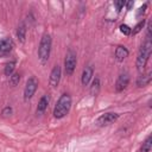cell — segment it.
I'll return each mask as SVG.
<instances>
[{
    "mask_svg": "<svg viewBox=\"0 0 152 152\" xmlns=\"http://www.w3.org/2000/svg\"><path fill=\"white\" fill-rule=\"evenodd\" d=\"M71 108V96L66 93L62 94L56 102V106L53 108V116L56 119H62L64 118Z\"/></svg>",
    "mask_w": 152,
    "mask_h": 152,
    "instance_id": "cell-2",
    "label": "cell"
},
{
    "mask_svg": "<svg viewBox=\"0 0 152 152\" xmlns=\"http://www.w3.org/2000/svg\"><path fill=\"white\" fill-rule=\"evenodd\" d=\"M128 53H129V52H128L127 48L124 46V45H119V46H116V49H115V58H116L118 62H122L125 58H127Z\"/></svg>",
    "mask_w": 152,
    "mask_h": 152,
    "instance_id": "cell-12",
    "label": "cell"
},
{
    "mask_svg": "<svg viewBox=\"0 0 152 152\" xmlns=\"http://www.w3.org/2000/svg\"><path fill=\"white\" fill-rule=\"evenodd\" d=\"M12 113H13V109H12V107H10V106H6V107H5V108L1 110V115H2L4 118L10 116Z\"/></svg>",
    "mask_w": 152,
    "mask_h": 152,
    "instance_id": "cell-22",
    "label": "cell"
},
{
    "mask_svg": "<svg viewBox=\"0 0 152 152\" xmlns=\"http://www.w3.org/2000/svg\"><path fill=\"white\" fill-rule=\"evenodd\" d=\"M51 45H52V39L49 33H44L42 36L39 46H38V58L42 64H45L49 61L50 52H51Z\"/></svg>",
    "mask_w": 152,
    "mask_h": 152,
    "instance_id": "cell-3",
    "label": "cell"
},
{
    "mask_svg": "<svg viewBox=\"0 0 152 152\" xmlns=\"http://www.w3.org/2000/svg\"><path fill=\"white\" fill-rule=\"evenodd\" d=\"M144 26H145V19H141V20H140V21H138V23H137V25L132 28L131 34H137V33H139V32L144 28Z\"/></svg>",
    "mask_w": 152,
    "mask_h": 152,
    "instance_id": "cell-18",
    "label": "cell"
},
{
    "mask_svg": "<svg viewBox=\"0 0 152 152\" xmlns=\"http://www.w3.org/2000/svg\"><path fill=\"white\" fill-rule=\"evenodd\" d=\"M99 89H100V78L99 77H95L91 82V86H90V93L91 95H97L99 93Z\"/></svg>",
    "mask_w": 152,
    "mask_h": 152,
    "instance_id": "cell-17",
    "label": "cell"
},
{
    "mask_svg": "<svg viewBox=\"0 0 152 152\" xmlns=\"http://www.w3.org/2000/svg\"><path fill=\"white\" fill-rule=\"evenodd\" d=\"M129 83V75L127 72H121L115 82V89L116 91H122L124 89H126V87Z\"/></svg>",
    "mask_w": 152,
    "mask_h": 152,
    "instance_id": "cell-9",
    "label": "cell"
},
{
    "mask_svg": "<svg viewBox=\"0 0 152 152\" xmlns=\"http://www.w3.org/2000/svg\"><path fill=\"white\" fill-rule=\"evenodd\" d=\"M19 81H20V75H19V72H13V74L10 76V84H11V86L15 87V86L19 83Z\"/></svg>",
    "mask_w": 152,
    "mask_h": 152,
    "instance_id": "cell-19",
    "label": "cell"
},
{
    "mask_svg": "<svg viewBox=\"0 0 152 152\" xmlns=\"http://www.w3.org/2000/svg\"><path fill=\"white\" fill-rule=\"evenodd\" d=\"M14 69H15V61H10L5 64V68H4V74L6 76H11L13 72H14Z\"/></svg>",
    "mask_w": 152,
    "mask_h": 152,
    "instance_id": "cell-16",
    "label": "cell"
},
{
    "mask_svg": "<svg viewBox=\"0 0 152 152\" xmlns=\"http://www.w3.org/2000/svg\"><path fill=\"white\" fill-rule=\"evenodd\" d=\"M151 52H152V42H151V38H146L145 42L142 43L139 52H138V57H137V69L139 72H142L146 64H147V61L151 56Z\"/></svg>",
    "mask_w": 152,
    "mask_h": 152,
    "instance_id": "cell-1",
    "label": "cell"
},
{
    "mask_svg": "<svg viewBox=\"0 0 152 152\" xmlns=\"http://www.w3.org/2000/svg\"><path fill=\"white\" fill-rule=\"evenodd\" d=\"M49 96L45 94V95H43L40 99H39V101H38V104H37V109H36V113H37V115H42L45 110H46V108H48V106H49Z\"/></svg>",
    "mask_w": 152,
    "mask_h": 152,
    "instance_id": "cell-11",
    "label": "cell"
},
{
    "mask_svg": "<svg viewBox=\"0 0 152 152\" xmlns=\"http://www.w3.org/2000/svg\"><path fill=\"white\" fill-rule=\"evenodd\" d=\"M13 40L8 37L1 38L0 39V57H5L7 55H10V52L13 50Z\"/></svg>",
    "mask_w": 152,
    "mask_h": 152,
    "instance_id": "cell-7",
    "label": "cell"
},
{
    "mask_svg": "<svg viewBox=\"0 0 152 152\" xmlns=\"http://www.w3.org/2000/svg\"><path fill=\"white\" fill-rule=\"evenodd\" d=\"M125 5H126V1H124V0L114 1V6H115V8H116V12H121V10L125 7Z\"/></svg>",
    "mask_w": 152,
    "mask_h": 152,
    "instance_id": "cell-23",
    "label": "cell"
},
{
    "mask_svg": "<svg viewBox=\"0 0 152 152\" xmlns=\"http://www.w3.org/2000/svg\"><path fill=\"white\" fill-rule=\"evenodd\" d=\"M93 74H94V70L91 68V65H87L83 71H82V76H81V82L83 86H88L89 82L91 81V77H93Z\"/></svg>",
    "mask_w": 152,
    "mask_h": 152,
    "instance_id": "cell-10",
    "label": "cell"
},
{
    "mask_svg": "<svg viewBox=\"0 0 152 152\" xmlns=\"http://www.w3.org/2000/svg\"><path fill=\"white\" fill-rule=\"evenodd\" d=\"M118 119H119V114L118 113L108 112V113H104V114L100 115L97 118V120H96V124H97V126L103 127V126H108V125L115 122Z\"/></svg>",
    "mask_w": 152,
    "mask_h": 152,
    "instance_id": "cell-6",
    "label": "cell"
},
{
    "mask_svg": "<svg viewBox=\"0 0 152 152\" xmlns=\"http://www.w3.org/2000/svg\"><path fill=\"white\" fill-rule=\"evenodd\" d=\"M77 64V58H76V52L74 50H69L65 55V59H64V71L68 76L72 75L75 71Z\"/></svg>",
    "mask_w": 152,
    "mask_h": 152,
    "instance_id": "cell-4",
    "label": "cell"
},
{
    "mask_svg": "<svg viewBox=\"0 0 152 152\" xmlns=\"http://www.w3.org/2000/svg\"><path fill=\"white\" fill-rule=\"evenodd\" d=\"M61 76H62V69L57 64V65H55L52 68V70L50 72V77H49V82H50V86L52 88H57L58 87L59 81H61Z\"/></svg>",
    "mask_w": 152,
    "mask_h": 152,
    "instance_id": "cell-8",
    "label": "cell"
},
{
    "mask_svg": "<svg viewBox=\"0 0 152 152\" xmlns=\"http://www.w3.org/2000/svg\"><path fill=\"white\" fill-rule=\"evenodd\" d=\"M151 80H152V72H148L146 75H140L138 77V80H137V86L140 87V88L141 87H146V86L150 84Z\"/></svg>",
    "mask_w": 152,
    "mask_h": 152,
    "instance_id": "cell-13",
    "label": "cell"
},
{
    "mask_svg": "<svg viewBox=\"0 0 152 152\" xmlns=\"http://www.w3.org/2000/svg\"><path fill=\"white\" fill-rule=\"evenodd\" d=\"M146 8H147V4H144L142 6H140V7L138 8V11H137V18H141V17L145 14Z\"/></svg>",
    "mask_w": 152,
    "mask_h": 152,
    "instance_id": "cell-21",
    "label": "cell"
},
{
    "mask_svg": "<svg viewBox=\"0 0 152 152\" xmlns=\"http://www.w3.org/2000/svg\"><path fill=\"white\" fill-rule=\"evenodd\" d=\"M119 28H120V32H121L122 34H125V36H129L131 32H132V28H131L128 25H126V24H121V25L119 26Z\"/></svg>",
    "mask_w": 152,
    "mask_h": 152,
    "instance_id": "cell-20",
    "label": "cell"
},
{
    "mask_svg": "<svg viewBox=\"0 0 152 152\" xmlns=\"http://www.w3.org/2000/svg\"><path fill=\"white\" fill-rule=\"evenodd\" d=\"M133 5H134V1H127L126 2V10H132V7H133Z\"/></svg>",
    "mask_w": 152,
    "mask_h": 152,
    "instance_id": "cell-24",
    "label": "cell"
},
{
    "mask_svg": "<svg viewBox=\"0 0 152 152\" xmlns=\"http://www.w3.org/2000/svg\"><path fill=\"white\" fill-rule=\"evenodd\" d=\"M151 148H152V135L150 134V135L144 140V142H142V145H141L139 152H150Z\"/></svg>",
    "mask_w": 152,
    "mask_h": 152,
    "instance_id": "cell-15",
    "label": "cell"
},
{
    "mask_svg": "<svg viewBox=\"0 0 152 152\" xmlns=\"http://www.w3.org/2000/svg\"><path fill=\"white\" fill-rule=\"evenodd\" d=\"M17 37H18V39H19L20 43H24L25 42V38H26V24L24 21L20 23V25L17 28Z\"/></svg>",
    "mask_w": 152,
    "mask_h": 152,
    "instance_id": "cell-14",
    "label": "cell"
},
{
    "mask_svg": "<svg viewBox=\"0 0 152 152\" xmlns=\"http://www.w3.org/2000/svg\"><path fill=\"white\" fill-rule=\"evenodd\" d=\"M37 88H38V80L34 76H31L26 81V84L24 88V101H28L30 99H32Z\"/></svg>",
    "mask_w": 152,
    "mask_h": 152,
    "instance_id": "cell-5",
    "label": "cell"
}]
</instances>
